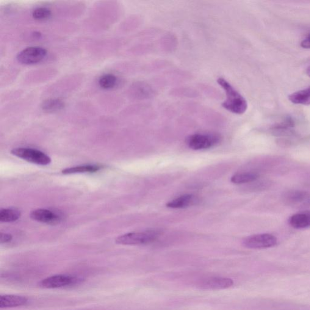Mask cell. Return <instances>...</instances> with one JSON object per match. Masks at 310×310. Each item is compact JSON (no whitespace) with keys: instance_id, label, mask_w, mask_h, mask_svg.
I'll use <instances>...</instances> for the list:
<instances>
[{"instance_id":"cell-24","label":"cell","mask_w":310,"mask_h":310,"mask_svg":"<svg viewBox=\"0 0 310 310\" xmlns=\"http://www.w3.org/2000/svg\"><path fill=\"white\" fill-rule=\"evenodd\" d=\"M307 74L308 75V76L310 77V66L307 69Z\"/></svg>"},{"instance_id":"cell-1","label":"cell","mask_w":310,"mask_h":310,"mask_svg":"<svg viewBox=\"0 0 310 310\" xmlns=\"http://www.w3.org/2000/svg\"><path fill=\"white\" fill-rule=\"evenodd\" d=\"M218 83L226 94V99L222 104L224 109L238 115L244 113L248 107L245 99L226 79L220 78Z\"/></svg>"},{"instance_id":"cell-8","label":"cell","mask_w":310,"mask_h":310,"mask_svg":"<svg viewBox=\"0 0 310 310\" xmlns=\"http://www.w3.org/2000/svg\"><path fill=\"white\" fill-rule=\"evenodd\" d=\"M234 281L224 277H211L202 281L199 284V289L203 290H224L233 286Z\"/></svg>"},{"instance_id":"cell-10","label":"cell","mask_w":310,"mask_h":310,"mask_svg":"<svg viewBox=\"0 0 310 310\" xmlns=\"http://www.w3.org/2000/svg\"><path fill=\"white\" fill-rule=\"evenodd\" d=\"M29 300L26 296L16 295H3L0 296V309L16 308L27 305Z\"/></svg>"},{"instance_id":"cell-11","label":"cell","mask_w":310,"mask_h":310,"mask_svg":"<svg viewBox=\"0 0 310 310\" xmlns=\"http://www.w3.org/2000/svg\"><path fill=\"white\" fill-rule=\"evenodd\" d=\"M198 202V199L193 195H184L168 202L166 206L170 209H185L193 206Z\"/></svg>"},{"instance_id":"cell-9","label":"cell","mask_w":310,"mask_h":310,"mask_svg":"<svg viewBox=\"0 0 310 310\" xmlns=\"http://www.w3.org/2000/svg\"><path fill=\"white\" fill-rule=\"evenodd\" d=\"M30 218L33 220L37 222L55 225L59 224L62 219L60 216L56 213L51 211L48 209H37L34 210L30 215Z\"/></svg>"},{"instance_id":"cell-3","label":"cell","mask_w":310,"mask_h":310,"mask_svg":"<svg viewBox=\"0 0 310 310\" xmlns=\"http://www.w3.org/2000/svg\"><path fill=\"white\" fill-rule=\"evenodd\" d=\"M221 137L217 134H196L186 139L188 147L194 151L205 150L220 144Z\"/></svg>"},{"instance_id":"cell-13","label":"cell","mask_w":310,"mask_h":310,"mask_svg":"<svg viewBox=\"0 0 310 310\" xmlns=\"http://www.w3.org/2000/svg\"><path fill=\"white\" fill-rule=\"evenodd\" d=\"M290 101L296 104L310 105V86L305 89L298 91L289 96Z\"/></svg>"},{"instance_id":"cell-2","label":"cell","mask_w":310,"mask_h":310,"mask_svg":"<svg viewBox=\"0 0 310 310\" xmlns=\"http://www.w3.org/2000/svg\"><path fill=\"white\" fill-rule=\"evenodd\" d=\"M159 235V231L155 230L143 232H129L116 238V243L125 245L148 244L154 242Z\"/></svg>"},{"instance_id":"cell-17","label":"cell","mask_w":310,"mask_h":310,"mask_svg":"<svg viewBox=\"0 0 310 310\" xmlns=\"http://www.w3.org/2000/svg\"><path fill=\"white\" fill-rule=\"evenodd\" d=\"M259 178L258 174L253 172L236 173L232 176L231 182L235 184H242L253 182Z\"/></svg>"},{"instance_id":"cell-6","label":"cell","mask_w":310,"mask_h":310,"mask_svg":"<svg viewBox=\"0 0 310 310\" xmlns=\"http://www.w3.org/2000/svg\"><path fill=\"white\" fill-rule=\"evenodd\" d=\"M278 239L273 235L268 233L252 235L243 240V245L251 249H264L274 247Z\"/></svg>"},{"instance_id":"cell-16","label":"cell","mask_w":310,"mask_h":310,"mask_svg":"<svg viewBox=\"0 0 310 310\" xmlns=\"http://www.w3.org/2000/svg\"><path fill=\"white\" fill-rule=\"evenodd\" d=\"M101 169V167L95 165H85L76 166L65 168L62 171L63 174H71L82 173H94Z\"/></svg>"},{"instance_id":"cell-23","label":"cell","mask_w":310,"mask_h":310,"mask_svg":"<svg viewBox=\"0 0 310 310\" xmlns=\"http://www.w3.org/2000/svg\"><path fill=\"white\" fill-rule=\"evenodd\" d=\"M301 45L304 49H310V34L302 41Z\"/></svg>"},{"instance_id":"cell-20","label":"cell","mask_w":310,"mask_h":310,"mask_svg":"<svg viewBox=\"0 0 310 310\" xmlns=\"http://www.w3.org/2000/svg\"><path fill=\"white\" fill-rule=\"evenodd\" d=\"M117 83V78L112 74H104L99 79V85L103 89H111L115 87Z\"/></svg>"},{"instance_id":"cell-7","label":"cell","mask_w":310,"mask_h":310,"mask_svg":"<svg viewBox=\"0 0 310 310\" xmlns=\"http://www.w3.org/2000/svg\"><path fill=\"white\" fill-rule=\"evenodd\" d=\"M48 52L40 47H29L19 52L16 59L23 65H31L42 62Z\"/></svg>"},{"instance_id":"cell-21","label":"cell","mask_w":310,"mask_h":310,"mask_svg":"<svg viewBox=\"0 0 310 310\" xmlns=\"http://www.w3.org/2000/svg\"><path fill=\"white\" fill-rule=\"evenodd\" d=\"M51 10L46 7H38L33 11L32 16L37 20H44L48 19L51 16Z\"/></svg>"},{"instance_id":"cell-18","label":"cell","mask_w":310,"mask_h":310,"mask_svg":"<svg viewBox=\"0 0 310 310\" xmlns=\"http://www.w3.org/2000/svg\"><path fill=\"white\" fill-rule=\"evenodd\" d=\"M286 201L291 204H298L308 201L309 196L307 193L301 191H294L286 194Z\"/></svg>"},{"instance_id":"cell-15","label":"cell","mask_w":310,"mask_h":310,"mask_svg":"<svg viewBox=\"0 0 310 310\" xmlns=\"http://www.w3.org/2000/svg\"><path fill=\"white\" fill-rule=\"evenodd\" d=\"M295 123L292 117H287L281 123L275 124L271 127V130L276 135H286L292 132Z\"/></svg>"},{"instance_id":"cell-22","label":"cell","mask_w":310,"mask_h":310,"mask_svg":"<svg viewBox=\"0 0 310 310\" xmlns=\"http://www.w3.org/2000/svg\"><path fill=\"white\" fill-rule=\"evenodd\" d=\"M12 235L8 233H5V232H1L0 235V243H9L12 240Z\"/></svg>"},{"instance_id":"cell-14","label":"cell","mask_w":310,"mask_h":310,"mask_svg":"<svg viewBox=\"0 0 310 310\" xmlns=\"http://www.w3.org/2000/svg\"><path fill=\"white\" fill-rule=\"evenodd\" d=\"M65 104L60 99L51 98L46 99L41 104V109L47 113H54L60 111L65 108Z\"/></svg>"},{"instance_id":"cell-12","label":"cell","mask_w":310,"mask_h":310,"mask_svg":"<svg viewBox=\"0 0 310 310\" xmlns=\"http://www.w3.org/2000/svg\"><path fill=\"white\" fill-rule=\"evenodd\" d=\"M289 224L296 229H303L310 227V213H297L292 216L289 220Z\"/></svg>"},{"instance_id":"cell-4","label":"cell","mask_w":310,"mask_h":310,"mask_svg":"<svg viewBox=\"0 0 310 310\" xmlns=\"http://www.w3.org/2000/svg\"><path fill=\"white\" fill-rule=\"evenodd\" d=\"M84 281L81 277L68 275H55L43 279L39 283V286L45 289H57L73 286Z\"/></svg>"},{"instance_id":"cell-5","label":"cell","mask_w":310,"mask_h":310,"mask_svg":"<svg viewBox=\"0 0 310 310\" xmlns=\"http://www.w3.org/2000/svg\"><path fill=\"white\" fill-rule=\"evenodd\" d=\"M11 154L37 165H47L51 164V159L48 155L40 151L30 148H16L11 151Z\"/></svg>"},{"instance_id":"cell-19","label":"cell","mask_w":310,"mask_h":310,"mask_svg":"<svg viewBox=\"0 0 310 310\" xmlns=\"http://www.w3.org/2000/svg\"><path fill=\"white\" fill-rule=\"evenodd\" d=\"M21 217V213L12 209H1L0 211V221L1 223L14 222Z\"/></svg>"}]
</instances>
